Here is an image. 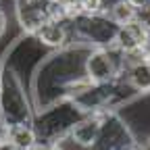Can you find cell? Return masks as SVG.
<instances>
[{"label":"cell","mask_w":150,"mask_h":150,"mask_svg":"<svg viewBox=\"0 0 150 150\" xmlns=\"http://www.w3.org/2000/svg\"><path fill=\"white\" fill-rule=\"evenodd\" d=\"M0 83H2V73H0Z\"/></svg>","instance_id":"obj_12"},{"label":"cell","mask_w":150,"mask_h":150,"mask_svg":"<svg viewBox=\"0 0 150 150\" xmlns=\"http://www.w3.org/2000/svg\"><path fill=\"white\" fill-rule=\"evenodd\" d=\"M121 81L134 96H150V63L140 61L136 65L125 67Z\"/></svg>","instance_id":"obj_3"},{"label":"cell","mask_w":150,"mask_h":150,"mask_svg":"<svg viewBox=\"0 0 150 150\" xmlns=\"http://www.w3.org/2000/svg\"><path fill=\"white\" fill-rule=\"evenodd\" d=\"M77 8H79V17H96L106 13L102 0H77Z\"/></svg>","instance_id":"obj_7"},{"label":"cell","mask_w":150,"mask_h":150,"mask_svg":"<svg viewBox=\"0 0 150 150\" xmlns=\"http://www.w3.org/2000/svg\"><path fill=\"white\" fill-rule=\"evenodd\" d=\"M0 73H2V71H0Z\"/></svg>","instance_id":"obj_14"},{"label":"cell","mask_w":150,"mask_h":150,"mask_svg":"<svg viewBox=\"0 0 150 150\" xmlns=\"http://www.w3.org/2000/svg\"><path fill=\"white\" fill-rule=\"evenodd\" d=\"M6 131H8V123H6L2 108H0V140H6Z\"/></svg>","instance_id":"obj_9"},{"label":"cell","mask_w":150,"mask_h":150,"mask_svg":"<svg viewBox=\"0 0 150 150\" xmlns=\"http://www.w3.org/2000/svg\"><path fill=\"white\" fill-rule=\"evenodd\" d=\"M33 40L52 50V52H61L75 42V29H73V21H63V19H48L42 23V27L33 33Z\"/></svg>","instance_id":"obj_2"},{"label":"cell","mask_w":150,"mask_h":150,"mask_svg":"<svg viewBox=\"0 0 150 150\" xmlns=\"http://www.w3.org/2000/svg\"><path fill=\"white\" fill-rule=\"evenodd\" d=\"M148 46V29L138 23L131 21L127 25H121L117 31V40H115V48L121 52H129V50H140Z\"/></svg>","instance_id":"obj_4"},{"label":"cell","mask_w":150,"mask_h":150,"mask_svg":"<svg viewBox=\"0 0 150 150\" xmlns=\"http://www.w3.org/2000/svg\"><path fill=\"white\" fill-rule=\"evenodd\" d=\"M31 150H54V146H52V144H38V146L31 148Z\"/></svg>","instance_id":"obj_10"},{"label":"cell","mask_w":150,"mask_h":150,"mask_svg":"<svg viewBox=\"0 0 150 150\" xmlns=\"http://www.w3.org/2000/svg\"><path fill=\"white\" fill-rule=\"evenodd\" d=\"M2 142H4V140H0V144H2Z\"/></svg>","instance_id":"obj_13"},{"label":"cell","mask_w":150,"mask_h":150,"mask_svg":"<svg viewBox=\"0 0 150 150\" xmlns=\"http://www.w3.org/2000/svg\"><path fill=\"white\" fill-rule=\"evenodd\" d=\"M0 108H2L8 125L31 123L35 117L31 106H29L25 92H23V86L17 79L15 73L2 75V83H0Z\"/></svg>","instance_id":"obj_1"},{"label":"cell","mask_w":150,"mask_h":150,"mask_svg":"<svg viewBox=\"0 0 150 150\" xmlns=\"http://www.w3.org/2000/svg\"><path fill=\"white\" fill-rule=\"evenodd\" d=\"M146 61L150 63V42H148V46H146Z\"/></svg>","instance_id":"obj_11"},{"label":"cell","mask_w":150,"mask_h":150,"mask_svg":"<svg viewBox=\"0 0 150 150\" xmlns=\"http://www.w3.org/2000/svg\"><path fill=\"white\" fill-rule=\"evenodd\" d=\"M6 142L15 148V150H31L40 144V138H38V131L31 123H15L8 125L6 131Z\"/></svg>","instance_id":"obj_5"},{"label":"cell","mask_w":150,"mask_h":150,"mask_svg":"<svg viewBox=\"0 0 150 150\" xmlns=\"http://www.w3.org/2000/svg\"><path fill=\"white\" fill-rule=\"evenodd\" d=\"M6 31H8V15H6V11L0 6V40L6 35Z\"/></svg>","instance_id":"obj_8"},{"label":"cell","mask_w":150,"mask_h":150,"mask_svg":"<svg viewBox=\"0 0 150 150\" xmlns=\"http://www.w3.org/2000/svg\"><path fill=\"white\" fill-rule=\"evenodd\" d=\"M106 15L115 21L119 27L121 25H127V23H131V21H136V15H138V11L131 6L127 0H121V2H117V4H112L108 11H106Z\"/></svg>","instance_id":"obj_6"}]
</instances>
